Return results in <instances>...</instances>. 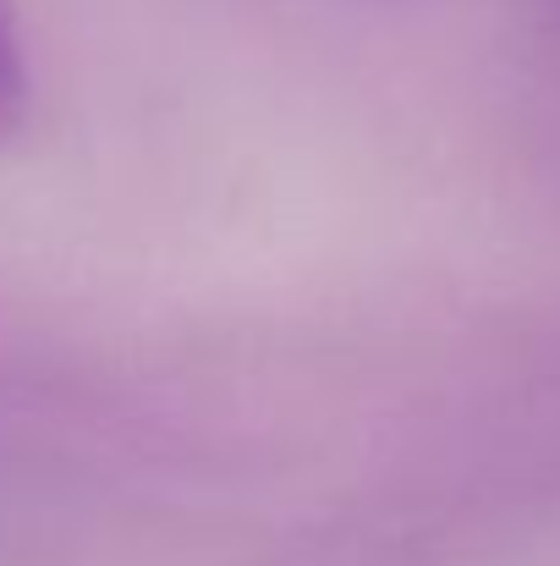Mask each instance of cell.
Returning a JSON list of instances; mask_svg holds the SVG:
<instances>
[{
    "label": "cell",
    "instance_id": "obj_1",
    "mask_svg": "<svg viewBox=\"0 0 560 566\" xmlns=\"http://www.w3.org/2000/svg\"><path fill=\"white\" fill-rule=\"evenodd\" d=\"M28 111V61H22V33L11 0H0V138L22 122Z\"/></svg>",
    "mask_w": 560,
    "mask_h": 566
},
{
    "label": "cell",
    "instance_id": "obj_2",
    "mask_svg": "<svg viewBox=\"0 0 560 566\" xmlns=\"http://www.w3.org/2000/svg\"><path fill=\"white\" fill-rule=\"evenodd\" d=\"M550 6H556V17H560V0H550Z\"/></svg>",
    "mask_w": 560,
    "mask_h": 566
}]
</instances>
